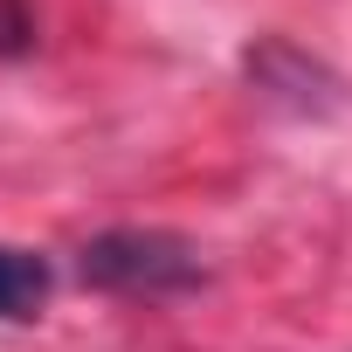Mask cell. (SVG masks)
I'll return each instance as SVG.
<instances>
[{
  "mask_svg": "<svg viewBox=\"0 0 352 352\" xmlns=\"http://www.w3.org/2000/svg\"><path fill=\"white\" fill-rule=\"evenodd\" d=\"M83 276L104 283V290H131V297L145 290V297H159V290H187L201 276V263H194L187 242H173V235L118 228V235H97L83 249Z\"/></svg>",
  "mask_w": 352,
  "mask_h": 352,
  "instance_id": "obj_1",
  "label": "cell"
},
{
  "mask_svg": "<svg viewBox=\"0 0 352 352\" xmlns=\"http://www.w3.org/2000/svg\"><path fill=\"white\" fill-rule=\"evenodd\" d=\"M49 290H56V276H49V256L0 242V318H8V324H28V318H42Z\"/></svg>",
  "mask_w": 352,
  "mask_h": 352,
  "instance_id": "obj_2",
  "label": "cell"
}]
</instances>
